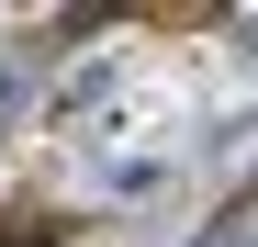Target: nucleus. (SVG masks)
<instances>
[{
  "instance_id": "nucleus-1",
  "label": "nucleus",
  "mask_w": 258,
  "mask_h": 247,
  "mask_svg": "<svg viewBox=\"0 0 258 247\" xmlns=\"http://www.w3.org/2000/svg\"><path fill=\"white\" fill-rule=\"evenodd\" d=\"M0 247H56V214H0Z\"/></svg>"
},
{
  "instance_id": "nucleus-2",
  "label": "nucleus",
  "mask_w": 258,
  "mask_h": 247,
  "mask_svg": "<svg viewBox=\"0 0 258 247\" xmlns=\"http://www.w3.org/2000/svg\"><path fill=\"white\" fill-rule=\"evenodd\" d=\"M202 247H247V225H213V236H202Z\"/></svg>"
},
{
  "instance_id": "nucleus-3",
  "label": "nucleus",
  "mask_w": 258,
  "mask_h": 247,
  "mask_svg": "<svg viewBox=\"0 0 258 247\" xmlns=\"http://www.w3.org/2000/svg\"><path fill=\"white\" fill-rule=\"evenodd\" d=\"M0 101H12V68H0Z\"/></svg>"
}]
</instances>
